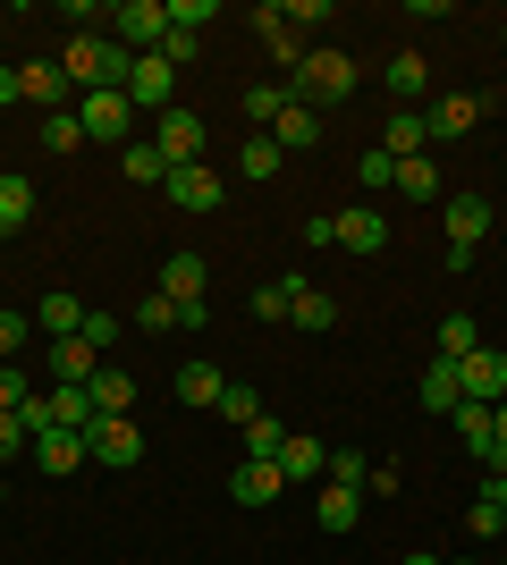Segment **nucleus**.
Wrapping results in <instances>:
<instances>
[{"label": "nucleus", "instance_id": "f257e3e1", "mask_svg": "<svg viewBox=\"0 0 507 565\" xmlns=\"http://www.w3.org/2000/svg\"><path fill=\"white\" fill-rule=\"evenodd\" d=\"M60 68H68V85L76 94H127V68H136V51L119 43V34H76L68 51H60Z\"/></svg>", "mask_w": 507, "mask_h": 565}, {"label": "nucleus", "instance_id": "f03ea898", "mask_svg": "<svg viewBox=\"0 0 507 565\" xmlns=\"http://www.w3.org/2000/svg\"><path fill=\"white\" fill-rule=\"evenodd\" d=\"M356 85H363V76H356V60H347L338 43H314V51H305V60L288 68V102H314V110L347 102Z\"/></svg>", "mask_w": 507, "mask_h": 565}, {"label": "nucleus", "instance_id": "7ed1b4c3", "mask_svg": "<svg viewBox=\"0 0 507 565\" xmlns=\"http://www.w3.org/2000/svg\"><path fill=\"white\" fill-rule=\"evenodd\" d=\"M85 456L110 465V472H136V465H145V430H136V414H94V423H85Z\"/></svg>", "mask_w": 507, "mask_h": 565}, {"label": "nucleus", "instance_id": "20e7f679", "mask_svg": "<svg viewBox=\"0 0 507 565\" xmlns=\"http://www.w3.org/2000/svg\"><path fill=\"white\" fill-rule=\"evenodd\" d=\"M161 194L178 203V212L203 220V212H220V203H229V178H220L212 161H187V169H169V178H161Z\"/></svg>", "mask_w": 507, "mask_h": 565}, {"label": "nucleus", "instance_id": "39448f33", "mask_svg": "<svg viewBox=\"0 0 507 565\" xmlns=\"http://www.w3.org/2000/svg\"><path fill=\"white\" fill-rule=\"evenodd\" d=\"M127 118H136L127 94H76V127H85V143H119V152H127V143H136V136H127Z\"/></svg>", "mask_w": 507, "mask_h": 565}, {"label": "nucleus", "instance_id": "423d86ee", "mask_svg": "<svg viewBox=\"0 0 507 565\" xmlns=\"http://www.w3.org/2000/svg\"><path fill=\"white\" fill-rule=\"evenodd\" d=\"M127 102H136V110H178V68H169L161 51H145V60H136V68H127Z\"/></svg>", "mask_w": 507, "mask_h": 565}, {"label": "nucleus", "instance_id": "0eeeda50", "mask_svg": "<svg viewBox=\"0 0 507 565\" xmlns=\"http://www.w3.org/2000/svg\"><path fill=\"white\" fill-rule=\"evenodd\" d=\"M330 245H347V254H389V220L372 212V203H347V212H330Z\"/></svg>", "mask_w": 507, "mask_h": 565}, {"label": "nucleus", "instance_id": "6e6552de", "mask_svg": "<svg viewBox=\"0 0 507 565\" xmlns=\"http://www.w3.org/2000/svg\"><path fill=\"white\" fill-rule=\"evenodd\" d=\"M152 143H161V161L169 169H187V161H203V118L178 102V110H161L152 118Z\"/></svg>", "mask_w": 507, "mask_h": 565}, {"label": "nucleus", "instance_id": "1a4fd4ad", "mask_svg": "<svg viewBox=\"0 0 507 565\" xmlns=\"http://www.w3.org/2000/svg\"><path fill=\"white\" fill-rule=\"evenodd\" d=\"M169 34V0H119V43L145 60V51H161Z\"/></svg>", "mask_w": 507, "mask_h": 565}, {"label": "nucleus", "instance_id": "9d476101", "mask_svg": "<svg viewBox=\"0 0 507 565\" xmlns=\"http://www.w3.org/2000/svg\"><path fill=\"white\" fill-rule=\"evenodd\" d=\"M423 127H432V143L474 136V127H483V94H440V102H423Z\"/></svg>", "mask_w": 507, "mask_h": 565}, {"label": "nucleus", "instance_id": "9b49d317", "mask_svg": "<svg viewBox=\"0 0 507 565\" xmlns=\"http://www.w3.org/2000/svg\"><path fill=\"white\" fill-rule=\"evenodd\" d=\"M18 102H43V110H76V85L60 60H25L18 68Z\"/></svg>", "mask_w": 507, "mask_h": 565}, {"label": "nucleus", "instance_id": "f8f14e48", "mask_svg": "<svg viewBox=\"0 0 507 565\" xmlns=\"http://www.w3.org/2000/svg\"><path fill=\"white\" fill-rule=\"evenodd\" d=\"M279 490H288V472H279V456H245V465L229 472V498H237V507H271Z\"/></svg>", "mask_w": 507, "mask_h": 565}, {"label": "nucleus", "instance_id": "ddd939ff", "mask_svg": "<svg viewBox=\"0 0 507 565\" xmlns=\"http://www.w3.org/2000/svg\"><path fill=\"white\" fill-rule=\"evenodd\" d=\"M457 380H465V397H474V405H499L507 397V354L499 347H474L457 363Z\"/></svg>", "mask_w": 507, "mask_h": 565}, {"label": "nucleus", "instance_id": "4468645a", "mask_svg": "<svg viewBox=\"0 0 507 565\" xmlns=\"http://www.w3.org/2000/svg\"><path fill=\"white\" fill-rule=\"evenodd\" d=\"M263 136L279 143L288 161H296V152H314V143H321V110H314V102H288V110H279V118L263 127Z\"/></svg>", "mask_w": 507, "mask_h": 565}, {"label": "nucleus", "instance_id": "2eb2a0df", "mask_svg": "<svg viewBox=\"0 0 507 565\" xmlns=\"http://www.w3.org/2000/svg\"><path fill=\"white\" fill-rule=\"evenodd\" d=\"M414 405H423V414H457V405H465V380H457V363H448V354H440V363H423Z\"/></svg>", "mask_w": 507, "mask_h": 565}, {"label": "nucleus", "instance_id": "dca6fc26", "mask_svg": "<svg viewBox=\"0 0 507 565\" xmlns=\"http://www.w3.org/2000/svg\"><path fill=\"white\" fill-rule=\"evenodd\" d=\"M94 372H102V354L85 338H51V388H85Z\"/></svg>", "mask_w": 507, "mask_h": 565}, {"label": "nucleus", "instance_id": "f3484780", "mask_svg": "<svg viewBox=\"0 0 507 565\" xmlns=\"http://www.w3.org/2000/svg\"><path fill=\"white\" fill-rule=\"evenodd\" d=\"M85 397H94V414H136V372H127V363H102V372L85 380Z\"/></svg>", "mask_w": 507, "mask_h": 565}, {"label": "nucleus", "instance_id": "a211bd4d", "mask_svg": "<svg viewBox=\"0 0 507 565\" xmlns=\"http://www.w3.org/2000/svg\"><path fill=\"white\" fill-rule=\"evenodd\" d=\"M279 472H288V490H296V481H321V472H330V456H321L314 430H288V439H279Z\"/></svg>", "mask_w": 507, "mask_h": 565}, {"label": "nucleus", "instance_id": "6ab92c4d", "mask_svg": "<svg viewBox=\"0 0 507 565\" xmlns=\"http://www.w3.org/2000/svg\"><path fill=\"white\" fill-rule=\"evenodd\" d=\"M381 152H389V161H414V152H432V127H423V110H389Z\"/></svg>", "mask_w": 507, "mask_h": 565}, {"label": "nucleus", "instance_id": "aec40b11", "mask_svg": "<svg viewBox=\"0 0 507 565\" xmlns=\"http://www.w3.org/2000/svg\"><path fill=\"white\" fill-rule=\"evenodd\" d=\"M203 279H212L203 254H169L161 262V296H169V305H203Z\"/></svg>", "mask_w": 507, "mask_h": 565}, {"label": "nucleus", "instance_id": "412c9836", "mask_svg": "<svg viewBox=\"0 0 507 565\" xmlns=\"http://www.w3.org/2000/svg\"><path fill=\"white\" fill-rule=\"evenodd\" d=\"M34 465H43L51 481L76 472V465H94V456H85V430H43V439H34Z\"/></svg>", "mask_w": 507, "mask_h": 565}, {"label": "nucleus", "instance_id": "4be33fe9", "mask_svg": "<svg viewBox=\"0 0 507 565\" xmlns=\"http://www.w3.org/2000/svg\"><path fill=\"white\" fill-rule=\"evenodd\" d=\"M423 85H432V68H423L414 51H398V60H389V110H423Z\"/></svg>", "mask_w": 507, "mask_h": 565}, {"label": "nucleus", "instance_id": "5701e85b", "mask_svg": "<svg viewBox=\"0 0 507 565\" xmlns=\"http://www.w3.org/2000/svg\"><path fill=\"white\" fill-rule=\"evenodd\" d=\"M490 236V194H457L448 203V245H483Z\"/></svg>", "mask_w": 507, "mask_h": 565}, {"label": "nucleus", "instance_id": "b1692460", "mask_svg": "<svg viewBox=\"0 0 507 565\" xmlns=\"http://www.w3.org/2000/svg\"><path fill=\"white\" fill-rule=\"evenodd\" d=\"M314 507H321V532H330V541H347V532L363 523V490H338V481L314 498Z\"/></svg>", "mask_w": 507, "mask_h": 565}, {"label": "nucleus", "instance_id": "393cba45", "mask_svg": "<svg viewBox=\"0 0 507 565\" xmlns=\"http://www.w3.org/2000/svg\"><path fill=\"white\" fill-rule=\"evenodd\" d=\"M220 388H229L220 363H178V405H220Z\"/></svg>", "mask_w": 507, "mask_h": 565}, {"label": "nucleus", "instance_id": "a878e982", "mask_svg": "<svg viewBox=\"0 0 507 565\" xmlns=\"http://www.w3.org/2000/svg\"><path fill=\"white\" fill-rule=\"evenodd\" d=\"M34 212H43V203H34V178L0 169V220H9V228H34Z\"/></svg>", "mask_w": 507, "mask_h": 565}, {"label": "nucleus", "instance_id": "bb28decb", "mask_svg": "<svg viewBox=\"0 0 507 565\" xmlns=\"http://www.w3.org/2000/svg\"><path fill=\"white\" fill-rule=\"evenodd\" d=\"M34 330L43 338H76L85 330V305H76V296H43V305H34Z\"/></svg>", "mask_w": 507, "mask_h": 565}, {"label": "nucleus", "instance_id": "cd10ccee", "mask_svg": "<svg viewBox=\"0 0 507 565\" xmlns=\"http://www.w3.org/2000/svg\"><path fill=\"white\" fill-rule=\"evenodd\" d=\"M237 169H245V178H254V186H271V178H279V169H288V152H279V143H271V136H245Z\"/></svg>", "mask_w": 507, "mask_h": 565}, {"label": "nucleus", "instance_id": "c85d7f7f", "mask_svg": "<svg viewBox=\"0 0 507 565\" xmlns=\"http://www.w3.org/2000/svg\"><path fill=\"white\" fill-rule=\"evenodd\" d=\"M119 169L136 178V186H161V178H169V161H161V143H152V136H136V143H127V152H119Z\"/></svg>", "mask_w": 507, "mask_h": 565}, {"label": "nucleus", "instance_id": "c756f323", "mask_svg": "<svg viewBox=\"0 0 507 565\" xmlns=\"http://www.w3.org/2000/svg\"><path fill=\"white\" fill-rule=\"evenodd\" d=\"M296 296H305V279H296V270H288V279H271V287H254V321H288Z\"/></svg>", "mask_w": 507, "mask_h": 565}, {"label": "nucleus", "instance_id": "7c9ffc66", "mask_svg": "<svg viewBox=\"0 0 507 565\" xmlns=\"http://www.w3.org/2000/svg\"><path fill=\"white\" fill-rule=\"evenodd\" d=\"M288 321H296V330H314V338H321V330H338V296H321V287H305Z\"/></svg>", "mask_w": 507, "mask_h": 565}, {"label": "nucleus", "instance_id": "2f4dec72", "mask_svg": "<svg viewBox=\"0 0 507 565\" xmlns=\"http://www.w3.org/2000/svg\"><path fill=\"white\" fill-rule=\"evenodd\" d=\"M398 194H406V203H440V169L423 161V152H414V161H398Z\"/></svg>", "mask_w": 507, "mask_h": 565}, {"label": "nucleus", "instance_id": "473e14b6", "mask_svg": "<svg viewBox=\"0 0 507 565\" xmlns=\"http://www.w3.org/2000/svg\"><path fill=\"white\" fill-rule=\"evenodd\" d=\"M474 347H483V330H474V312H448V321H440V354H448V363H465Z\"/></svg>", "mask_w": 507, "mask_h": 565}, {"label": "nucleus", "instance_id": "72a5a7b5", "mask_svg": "<svg viewBox=\"0 0 507 565\" xmlns=\"http://www.w3.org/2000/svg\"><path fill=\"white\" fill-rule=\"evenodd\" d=\"M43 152H85V127H76V110H43Z\"/></svg>", "mask_w": 507, "mask_h": 565}, {"label": "nucleus", "instance_id": "f704fd0d", "mask_svg": "<svg viewBox=\"0 0 507 565\" xmlns=\"http://www.w3.org/2000/svg\"><path fill=\"white\" fill-rule=\"evenodd\" d=\"M51 423H60V430H85V423H94V397H85V388H51Z\"/></svg>", "mask_w": 507, "mask_h": 565}, {"label": "nucleus", "instance_id": "c9c22d12", "mask_svg": "<svg viewBox=\"0 0 507 565\" xmlns=\"http://www.w3.org/2000/svg\"><path fill=\"white\" fill-rule=\"evenodd\" d=\"M212 414H220V423H254V414H263V397H254V388H245V380H229V388H220V405H212Z\"/></svg>", "mask_w": 507, "mask_h": 565}, {"label": "nucleus", "instance_id": "e433bc0d", "mask_svg": "<svg viewBox=\"0 0 507 565\" xmlns=\"http://www.w3.org/2000/svg\"><path fill=\"white\" fill-rule=\"evenodd\" d=\"M356 186H363V203H372V194H381V186H398V161H389L381 143H372V152H363V161H356Z\"/></svg>", "mask_w": 507, "mask_h": 565}, {"label": "nucleus", "instance_id": "4c0bfd02", "mask_svg": "<svg viewBox=\"0 0 507 565\" xmlns=\"http://www.w3.org/2000/svg\"><path fill=\"white\" fill-rule=\"evenodd\" d=\"M25 338H34V312H9V305H0V363H18Z\"/></svg>", "mask_w": 507, "mask_h": 565}, {"label": "nucleus", "instance_id": "58836bf2", "mask_svg": "<svg viewBox=\"0 0 507 565\" xmlns=\"http://www.w3.org/2000/svg\"><path fill=\"white\" fill-rule=\"evenodd\" d=\"M279 110H288V85H245V118L254 127H271Z\"/></svg>", "mask_w": 507, "mask_h": 565}, {"label": "nucleus", "instance_id": "ea45409f", "mask_svg": "<svg viewBox=\"0 0 507 565\" xmlns=\"http://www.w3.org/2000/svg\"><path fill=\"white\" fill-rule=\"evenodd\" d=\"M330 481L338 490H372V465H363L356 448H330Z\"/></svg>", "mask_w": 507, "mask_h": 565}, {"label": "nucleus", "instance_id": "a19ab883", "mask_svg": "<svg viewBox=\"0 0 507 565\" xmlns=\"http://www.w3.org/2000/svg\"><path fill=\"white\" fill-rule=\"evenodd\" d=\"M279 439H288V423H271V414L245 423V456H279Z\"/></svg>", "mask_w": 507, "mask_h": 565}, {"label": "nucleus", "instance_id": "79ce46f5", "mask_svg": "<svg viewBox=\"0 0 507 565\" xmlns=\"http://www.w3.org/2000/svg\"><path fill=\"white\" fill-rule=\"evenodd\" d=\"M220 18V0H169V25L178 34H194V25H212Z\"/></svg>", "mask_w": 507, "mask_h": 565}, {"label": "nucleus", "instance_id": "37998d69", "mask_svg": "<svg viewBox=\"0 0 507 565\" xmlns=\"http://www.w3.org/2000/svg\"><path fill=\"white\" fill-rule=\"evenodd\" d=\"M136 330H152V338L178 330V305H169V296H145V305H136Z\"/></svg>", "mask_w": 507, "mask_h": 565}, {"label": "nucleus", "instance_id": "c03bdc74", "mask_svg": "<svg viewBox=\"0 0 507 565\" xmlns=\"http://www.w3.org/2000/svg\"><path fill=\"white\" fill-rule=\"evenodd\" d=\"M25 397H34V388H25V372H18V363H0V414H18Z\"/></svg>", "mask_w": 507, "mask_h": 565}, {"label": "nucleus", "instance_id": "a18cd8bd", "mask_svg": "<svg viewBox=\"0 0 507 565\" xmlns=\"http://www.w3.org/2000/svg\"><path fill=\"white\" fill-rule=\"evenodd\" d=\"M76 338H85V347H110V338H119V312H85V330H76Z\"/></svg>", "mask_w": 507, "mask_h": 565}, {"label": "nucleus", "instance_id": "49530a36", "mask_svg": "<svg viewBox=\"0 0 507 565\" xmlns=\"http://www.w3.org/2000/svg\"><path fill=\"white\" fill-rule=\"evenodd\" d=\"M465 523H474V541H499V532H507V515L490 507V498H474V515H465Z\"/></svg>", "mask_w": 507, "mask_h": 565}, {"label": "nucleus", "instance_id": "de8ad7c7", "mask_svg": "<svg viewBox=\"0 0 507 565\" xmlns=\"http://www.w3.org/2000/svg\"><path fill=\"white\" fill-rule=\"evenodd\" d=\"M25 448H34V439H25V423H18V414H0V465H9V456H25Z\"/></svg>", "mask_w": 507, "mask_h": 565}, {"label": "nucleus", "instance_id": "09e8293b", "mask_svg": "<svg viewBox=\"0 0 507 565\" xmlns=\"http://www.w3.org/2000/svg\"><path fill=\"white\" fill-rule=\"evenodd\" d=\"M279 18H288V25H330V0H288Z\"/></svg>", "mask_w": 507, "mask_h": 565}, {"label": "nucleus", "instance_id": "8fccbe9b", "mask_svg": "<svg viewBox=\"0 0 507 565\" xmlns=\"http://www.w3.org/2000/svg\"><path fill=\"white\" fill-rule=\"evenodd\" d=\"M161 60H169V68H187V60H194V34H178V25H169V34H161Z\"/></svg>", "mask_w": 507, "mask_h": 565}, {"label": "nucleus", "instance_id": "3c124183", "mask_svg": "<svg viewBox=\"0 0 507 565\" xmlns=\"http://www.w3.org/2000/svg\"><path fill=\"white\" fill-rule=\"evenodd\" d=\"M483 498H490V507L507 515V465H499V472H483Z\"/></svg>", "mask_w": 507, "mask_h": 565}, {"label": "nucleus", "instance_id": "603ef678", "mask_svg": "<svg viewBox=\"0 0 507 565\" xmlns=\"http://www.w3.org/2000/svg\"><path fill=\"white\" fill-rule=\"evenodd\" d=\"M490 430H499V456H507V397L490 405Z\"/></svg>", "mask_w": 507, "mask_h": 565}, {"label": "nucleus", "instance_id": "864d4df0", "mask_svg": "<svg viewBox=\"0 0 507 565\" xmlns=\"http://www.w3.org/2000/svg\"><path fill=\"white\" fill-rule=\"evenodd\" d=\"M9 102H18V68H0V110H9Z\"/></svg>", "mask_w": 507, "mask_h": 565}, {"label": "nucleus", "instance_id": "5fc2aeb1", "mask_svg": "<svg viewBox=\"0 0 507 565\" xmlns=\"http://www.w3.org/2000/svg\"><path fill=\"white\" fill-rule=\"evenodd\" d=\"M406 565H440V557H423V548H414V557H406Z\"/></svg>", "mask_w": 507, "mask_h": 565}, {"label": "nucleus", "instance_id": "6e6d98bb", "mask_svg": "<svg viewBox=\"0 0 507 565\" xmlns=\"http://www.w3.org/2000/svg\"><path fill=\"white\" fill-rule=\"evenodd\" d=\"M9 236H18V228H9V220H0V245H9Z\"/></svg>", "mask_w": 507, "mask_h": 565}, {"label": "nucleus", "instance_id": "4d7b16f0", "mask_svg": "<svg viewBox=\"0 0 507 565\" xmlns=\"http://www.w3.org/2000/svg\"><path fill=\"white\" fill-rule=\"evenodd\" d=\"M499 51H507V18H499Z\"/></svg>", "mask_w": 507, "mask_h": 565}, {"label": "nucleus", "instance_id": "13d9d810", "mask_svg": "<svg viewBox=\"0 0 507 565\" xmlns=\"http://www.w3.org/2000/svg\"><path fill=\"white\" fill-rule=\"evenodd\" d=\"M499 557H507V532H499Z\"/></svg>", "mask_w": 507, "mask_h": 565}, {"label": "nucleus", "instance_id": "bf43d9fd", "mask_svg": "<svg viewBox=\"0 0 507 565\" xmlns=\"http://www.w3.org/2000/svg\"><path fill=\"white\" fill-rule=\"evenodd\" d=\"M0 507H9V490H0Z\"/></svg>", "mask_w": 507, "mask_h": 565}, {"label": "nucleus", "instance_id": "052dcab7", "mask_svg": "<svg viewBox=\"0 0 507 565\" xmlns=\"http://www.w3.org/2000/svg\"><path fill=\"white\" fill-rule=\"evenodd\" d=\"M499 565H507V557H499Z\"/></svg>", "mask_w": 507, "mask_h": 565}]
</instances>
